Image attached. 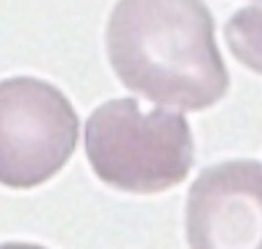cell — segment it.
<instances>
[{
	"instance_id": "1",
	"label": "cell",
	"mask_w": 262,
	"mask_h": 249,
	"mask_svg": "<svg viewBox=\"0 0 262 249\" xmlns=\"http://www.w3.org/2000/svg\"><path fill=\"white\" fill-rule=\"evenodd\" d=\"M104 46L118 80L163 108L198 113L230 89L204 0H118Z\"/></svg>"
},
{
	"instance_id": "2",
	"label": "cell",
	"mask_w": 262,
	"mask_h": 249,
	"mask_svg": "<svg viewBox=\"0 0 262 249\" xmlns=\"http://www.w3.org/2000/svg\"><path fill=\"white\" fill-rule=\"evenodd\" d=\"M86 158L104 185L123 193H163L193 169V132L182 113H145L137 99H110L86 121Z\"/></svg>"
},
{
	"instance_id": "3",
	"label": "cell",
	"mask_w": 262,
	"mask_h": 249,
	"mask_svg": "<svg viewBox=\"0 0 262 249\" xmlns=\"http://www.w3.org/2000/svg\"><path fill=\"white\" fill-rule=\"evenodd\" d=\"M80 121L54 83L16 75L0 80V185L30 191L54 180L78 148Z\"/></svg>"
},
{
	"instance_id": "4",
	"label": "cell",
	"mask_w": 262,
	"mask_h": 249,
	"mask_svg": "<svg viewBox=\"0 0 262 249\" xmlns=\"http://www.w3.org/2000/svg\"><path fill=\"white\" fill-rule=\"evenodd\" d=\"M190 249H262V166L222 161L198 174L187 196Z\"/></svg>"
},
{
	"instance_id": "5",
	"label": "cell",
	"mask_w": 262,
	"mask_h": 249,
	"mask_svg": "<svg viewBox=\"0 0 262 249\" xmlns=\"http://www.w3.org/2000/svg\"><path fill=\"white\" fill-rule=\"evenodd\" d=\"M0 249H46L40 244H27V241H8V244H0Z\"/></svg>"
}]
</instances>
